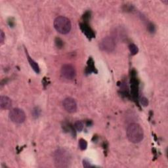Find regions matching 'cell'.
I'll use <instances>...</instances> for the list:
<instances>
[{"mask_svg": "<svg viewBox=\"0 0 168 168\" xmlns=\"http://www.w3.org/2000/svg\"><path fill=\"white\" fill-rule=\"evenodd\" d=\"M60 73L62 76L68 80H72L74 79L76 75L75 68L69 64H66L62 66Z\"/></svg>", "mask_w": 168, "mask_h": 168, "instance_id": "cell-6", "label": "cell"}, {"mask_svg": "<svg viewBox=\"0 0 168 168\" xmlns=\"http://www.w3.org/2000/svg\"><path fill=\"white\" fill-rule=\"evenodd\" d=\"M131 89H132V95L133 97H137L138 95V84L135 79H132V84H131Z\"/></svg>", "mask_w": 168, "mask_h": 168, "instance_id": "cell-10", "label": "cell"}, {"mask_svg": "<svg viewBox=\"0 0 168 168\" xmlns=\"http://www.w3.org/2000/svg\"><path fill=\"white\" fill-rule=\"evenodd\" d=\"M88 146V142L87 141L83 139H81L79 141V147L82 151H84L87 148Z\"/></svg>", "mask_w": 168, "mask_h": 168, "instance_id": "cell-13", "label": "cell"}, {"mask_svg": "<svg viewBox=\"0 0 168 168\" xmlns=\"http://www.w3.org/2000/svg\"><path fill=\"white\" fill-rule=\"evenodd\" d=\"M4 40H5V34L2 30L1 32H0V43H1V44H3Z\"/></svg>", "mask_w": 168, "mask_h": 168, "instance_id": "cell-17", "label": "cell"}, {"mask_svg": "<svg viewBox=\"0 0 168 168\" xmlns=\"http://www.w3.org/2000/svg\"><path fill=\"white\" fill-rule=\"evenodd\" d=\"M65 110L69 113H74L77 110V104L74 98L71 97L66 98L63 102Z\"/></svg>", "mask_w": 168, "mask_h": 168, "instance_id": "cell-7", "label": "cell"}, {"mask_svg": "<svg viewBox=\"0 0 168 168\" xmlns=\"http://www.w3.org/2000/svg\"><path fill=\"white\" fill-rule=\"evenodd\" d=\"M55 43H56V45H57V46L60 47V48L62 47V46H63V41H62L60 38H56Z\"/></svg>", "mask_w": 168, "mask_h": 168, "instance_id": "cell-16", "label": "cell"}, {"mask_svg": "<svg viewBox=\"0 0 168 168\" xmlns=\"http://www.w3.org/2000/svg\"><path fill=\"white\" fill-rule=\"evenodd\" d=\"M71 161L70 155L63 148L57 149L54 153V162L57 167L65 168L70 166Z\"/></svg>", "mask_w": 168, "mask_h": 168, "instance_id": "cell-2", "label": "cell"}, {"mask_svg": "<svg viewBox=\"0 0 168 168\" xmlns=\"http://www.w3.org/2000/svg\"><path fill=\"white\" fill-rule=\"evenodd\" d=\"M53 25L55 30L61 34H67L69 33L72 28L70 21L63 16L56 18L54 21Z\"/></svg>", "mask_w": 168, "mask_h": 168, "instance_id": "cell-3", "label": "cell"}, {"mask_svg": "<svg viewBox=\"0 0 168 168\" xmlns=\"http://www.w3.org/2000/svg\"><path fill=\"white\" fill-rule=\"evenodd\" d=\"M141 103L142 105L144 106V107H146V106H148V99L145 97H142L141 98Z\"/></svg>", "mask_w": 168, "mask_h": 168, "instance_id": "cell-15", "label": "cell"}, {"mask_svg": "<svg viewBox=\"0 0 168 168\" xmlns=\"http://www.w3.org/2000/svg\"><path fill=\"white\" fill-rule=\"evenodd\" d=\"M74 127L75 129L78 131V132H82L84 129V123L82 122L81 121H77L74 123Z\"/></svg>", "mask_w": 168, "mask_h": 168, "instance_id": "cell-14", "label": "cell"}, {"mask_svg": "<svg viewBox=\"0 0 168 168\" xmlns=\"http://www.w3.org/2000/svg\"><path fill=\"white\" fill-rule=\"evenodd\" d=\"M9 119L15 123H22L26 120V114L20 108H13L11 110L9 114Z\"/></svg>", "mask_w": 168, "mask_h": 168, "instance_id": "cell-5", "label": "cell"}, {"mask_svg": "<svg viewBox=\"0 0 168 168\" xmlns=\"http://www.w3.org/2000/svg\"><path fill=\"white\" fill-rule=\"evenodd\" d=\"M129 51H130L131 54H132V55H136L137 53H138V51H139L138 47H137L135 44H133V43H132V44L129 45Z\"/></svg>", "mask_w": 168, "mask_h": 168, "instance_id": "cell-12", "label": "cell"}, {"mask_svg": "<svg viewBox=\"0 0 168 168\" xmlns=\"http://www.w3.org/2000/svg\"><path fill=\"white\" fill-rule=\"evenodd\" d=\"M128 140L132 143H139L144 138V131L138 123L130 124L126 132Z\"/></svg>", "mask_w": 168, "mask_h": 168, "instance_id": "cell-1", "label": "cell"}, {"mask_svg": "<svg viewBox=\"0 0 168 168\" xmlns=\"http://www.w3.org/2000/svg\"><path fill=\"white\" fill-rule=\"evenodd\" d=\"M0 107H1V108L5 110L11 108L12 107L11 98L7 96H1L0 97Z\"/></svg>", "mask_w": 168, "mask_h": 168, "instance_id": "cell-8", "label": "cell"}, {"mask_svg": "<svg viewBox=\"0 0 168 168\" xmlns=\"http://www.w3.org/2000/svg\"><path fill=\"white\" fill-rule=\"evenodd\" d=\"M83 166L85 167H93V166H91V164L89 162V161H87L86 160H85L83 161Z\"/></svg>", "mask_w": 168, "mask_h": 168, "instance_id": "cell-18", "label": "cell"}, {"mask_svg": "<svg viewBox=\"0 0 168 168\" xmlns=\"http://www.w3.org/2000/svg\"><path fill=\"white\" fill-rule=\"evenodd\" d=\"M116 47V43L113 37L107 36L99 43V48L101 51L107 53L114 51Z\"/></svg>", "mask_w": 168, "mask_h": 168, "instance_id": "cell-4", "label": "cell"}, {"mask_svg": "<svg viewBox=\"0 0 168 168\" xmlns=\"http://www.w3.org/2000/svg\"><path fill=\"white\" fill-rule=\"evenodd\" d=\"M26 57H27V59H28V60L29 62V63L30 65V66H32V68H33V70L36 72V73H39L40 72V67L38 66V65L37 64L36 62L31 58L30 57V55H28V53L26 52Z\"/></svg>", "mask_w": 168, "mask_h": 168, "instance_id": "cell-11", "label": "cell"}, {"mask_svg": "<svg viewBox=\"0 0 168 168\" xmlns=\"http://www.w3.org/2000/svg\"><path fill=\"white\" fill-rule=\"evenodd\" d=\"M80 27L82 30V32H84V34L88 37V38H94L95 34L94 32H93V30L89 26V25H88V24L85 23H82L80 24Z\"/></svg>", "mask_w": 168, "mask_h": 168, "instance_id": "cell-9", "label": "cell"}]
</instances>
